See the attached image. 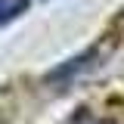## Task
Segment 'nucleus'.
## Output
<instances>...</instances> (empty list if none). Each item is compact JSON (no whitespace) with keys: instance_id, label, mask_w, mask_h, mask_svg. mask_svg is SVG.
I'll list each match as a JSON object with an SVG mask.
<instances>
[{"instance_id":"nucleus-1","label":"nucleus","mask_w":124,"mask_h":124,"mask_svg":"<svg viewBox=\"0 0 124 124\" xmlns=\"http://www.w3.org/2000/svg\"><path fill=\"white\" fill-rule=\"evenodd\" d=\"M28 9V0H0V25L13 22Z\"/></svg>"},{"instance_id":"nucleus-2","label":"nucleus","mask_w":124,"mask_h":124,"mask_svg":"<svg viewBox=\"0 0 124 124\" xmlns=\"http://www.w3.org/2000/svg\"><path fill=\"white\" fill-rule=\"evenodd\" d=\"M68 124H112V121H106V118H96V115H90V112H81V115H75Z\"/></svg>"}]
</instances>
